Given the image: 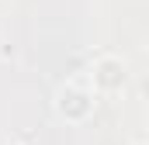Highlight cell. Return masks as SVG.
Listing matches in <instances>:
<instances>
[{
  "label": "cell",
  "instance_id": "2",
  "mask_svg": "<svg viewBox=\"0 0 149 145\" xmlns=\"http://www.w3.org/2000/svg\"><path fill=\"white\" fill-rule=\"evenodd\" d=\"M56 110H59L66 121H83V117H90V110H94V97H90L83 86L66 83V86L56 93Z\"/></svg>",
  "mask_w": 149,
  "mask_h": 145
},
{
  "label": "cell",
  "instance_id": "1",
  "mask_svg": "<svg viewBox=\"0 0 149 145\" xmlns=\"http://www.w3.org/2000/svg\"><path fill=\"white\" fill-rule=\"evenodd\" d=\"M125 79H128V72H125V62H121L118 55H101V59L94 62V69H90V83H94V90H101V93L121 90Z\"/></svg>",
  "mask_w": 149,
  "mask_h": 145
},
{
  "label": "cell",
  "instance_id": "3",
  "mask_svg": "<svg viewBox=\"0 0 149 145\" xmlns=\"http://www.w3.org/2000/svg\"><path fill=\"white\" fill-rule=\"evenodd\" d=\"M135 145H149V142H135Z\"/></svg>",
  "mask_w": 149,
  "mask_h": 145
}]
</instances>
